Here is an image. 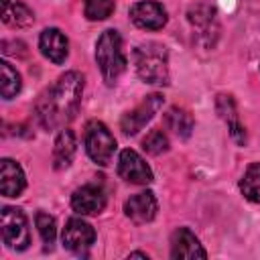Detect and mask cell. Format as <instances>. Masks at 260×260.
Returning a JSON list of instances; mask_svg holds the SVG:
<instances>
[{"label": "cell", "mask_w": 260, "mask_h": 260, "mask_svg": "<svg viewBox=\"0 0 260 260\" xmlns=\"http://www.w3.org/2000/svg\"><path fill=\"white\" fill-rule=\"evenodd\" d=\"M160 106H162V95H160V93H150V95H146L134 110H130V112H126V114L122 116V120H120L122 132H124L126 136L138 134V132L154 118V114L160 110Z\"/></svg>", "instance_id": "8992f818"}, {"label": "cell", "mask_w": 260, "mask_h": 260, "mask_svg": "<svg viewBox=\"0 0 260 260\" xmlns=\"http://www.w3.org/2000/svg\"><path fill=\"white\" fill-rule=\"evenodd\" d=\"M2 240L12 250H26L30 244V232L26 215L18 207H4L0 215Z\"/></svg>", "instance_id": "5b68a950"}, {"label": "cell", "mask_w": 260, "mask_h": 260, "mask_svg": "<svg viewBox=\"0 0 260 260\" xmlns=\"http://www.w3.org/2000/svg\"><path fill=\"white\" fill-rule=\"evenodd\" d=\"M39 47H41V53L57 65H61L69 53L67 37L59 28H45L39 37Z\"/></svg>", "instance_id": "5bb4252c"}, {"label": "cell", "mask_w": 260, "mask_h": 260, "mask_svg": "<svg viewBox=\"0 0 260 260\" xmlns=\"http://www.w3.org/2000/svg\"><path fill=\"white\" fill-rule=\"evenodd\" d=\"M165 124L167 128L177 134L179 138H189L191 136V130H193V118L187 110L183 108H169L167 114H165Z\"/></svg>", "instance_id": "d6986e66"}, {"label": "cell", "mask_w": 260, "mask_h": 260, "mask_svg": "<svg viewBox=\"0 0 260 260\" xmlns=\"http://www.w3.org/2000/svg\"><path fill=\"white\" fill-rule=\"evenodd\" d=\"M142 148L148 152V154H152V156H158V154H162V152H167L169 150V138H167V134L162 132V130H150L146 136H144V140H142Z\"/></svg>", "instance_id": "7402d4cb"}, {"label": "cell", "mask_w": 260, "mask_h": 260, "mask_svg": "<svg viewBox=\"0 0 260 260\" xmlns=\"http://www.w3.org/2000/svg\"><path fill=\"white\" fill-rule=\"evenodd\" d=\"M215 108H217V114H219V116L223 118V122L228 124L232 138H234L238 144L244 146V144H246V130H244V126L240 124L238 110H236V104H234L232 95H225V93L217 95V100H215Z\"/></svg>", "instance_id": "2e32d148"}, {"label": "cell", "mask_w": 260, "mask_h": 260, "mask_svg": "<svg viewBox=\"0 0 260 260\" xmlns=\"http://www.w3.org/2000/svg\"><path fill=\"white\" fill-rule=\"evenodd\" d=\"M83 95V75L77 71L63 73L57 83L39 100L37 118L45 130L59 128L75 118Z\"/></svg>", "instance_id": "6da1fadb"}, {"label": "cell", "mask_w": 260, "mask_h": 260, "mask_svg": "<svg viewBox=\"0 0 260 260\" xmlns=\"http://www.w3.org/2000/svg\"><path fill=\"white\" fill-rule=\"evenodd\" d=\"M85 150L89 154V158L100 165V167H108L112 162L114 150H116V138L112 136V132L108 130V126L104 122H89L85 126Z\"/></svg>", "instance_id": "277c9868"}, {"label": "cell", "mask_w": 260, "mask_h": 260, "mask_svg": "<svg viewBox=\"0 0 260 260\" xmlns=\"http://www.w3.org/2000/svg\"><path fill=\"white\" fill-rule=\"evenodd\" d=\"M26 187L24 173L12 158H2L0 162V191L4 197H18Z\"/></svg>", "instance_id": "9a60e30c"}, {"label": "cell", "mask_w": 260, "mask_h": 260, "mask_svg": "<svg viewBox=\"0 0 260 260\" xmlns=\"http://www.w3.org/2000/svg\"><path fill=\"white\" fill-rule=\"evenodd\" d=\"M130 18L138 28L144 30H158L167 24V10L152 0H142L136 2L130 8Z\"/></svg>", "instance_id": "30bf717a"}, {"label": "cell", "mask_w": 260, "mask_h": 260, "mask_svg": "<svg viewBox=\"0 0 260 260\" xmlns=\"http://www.w3.org/2000/svg\"><path fill=\"white\" fill-rule=\"evenodd\" d=\"M83 12L89 20H106L114 12V0H85Z\"/></svg>", "instance_id": "cb8c5ba5"}, {"label": "cell", "mask_w": 260, "mask_h": 260, "mask_svg": "<svg viewBox=\"0 0 260 260\" xmlns=\"http://www.w3.org/2000/svg\"><path fill=\"white\" fill-rule=\"evenodd\" d=\"M95 61H98L104 81L108 85L116 83V79L126 69V55H124L122 37L118 35V30L108 28L100 35V39L95 43Z\"/></svg>", "instance_id": "3957f363"}, {"label": "cell", "mask_w": 260, "mask_h": 260, "mask_svg": "<svg viewBox=\"0 0 260 260\" xmlns=\"http://www.w3.org/2000/svg\"><path fill=\"white\" fill-rule=\"evenodd\" d=\"M71 207L79 215H98L106 207V191L95 183L81 185L71 195Z\"/></svg>", "instance_id": "9c48e42d"}, {"label": "cell", "mask_w": 260, "mask_h": 260, "mask_svg": "<svg viewBox=\"0 0 260 260\" xmlns=\"http://www.w3.org/2000/svg\"><path fill=\"white\" fill-rule=\"evenodd\" d=\"M75 150H77V140H75V134L73 130L69 128H63L57 138H55V146H53V167L57 171L61 169H67L75 156Z\"/></svg>", "instance_id": "e0dca14e"}, {"label": "cell", "mask_w": 260, "mask_h": 260, "mask_svg": "<svg viewBox=\"0 0 260 260\" xmlns=\"http://www.w3.org/2000/svg\"><path fill=\"white\" fill-rule=\"evenodd\" d=\"M118 175L126 183H132V185H148L152 181L150 167L132 148H126V150L120 152V158H118Z\"/></svg>", "instance_id": "ba28073f"}, {"label": "cell", "mask_w": 260, "mask_h": 260, "mask_svg": "<svg viewBox=\"0 0 260 260\" xmlns=\"http://www.w3.org/2000/svg\"><path fill=\"white\" fill-rule=\"evenodd\" d=\"M95 242V230L81 217H71L63 228V246L75 254H85Z\"/></svg>", "instance_id": "52a82bcc"}, {"label": "cell", "mask_w": 260, "mask_h": 260, "mask_svg": "<svg viewBox=\"0 0 260 260\" xmlns=\"http://www.w3.org/2000/svg\"><path fill=\"white\" fill-rule=\"evenodd\" d=\"M171 256L173 258H205L207 252L195 238V234L187 228H177L171 236Z\"/></svg>", "instance_id": "7c38bea8"}, {"label": "cell", "mask_w": 260, "mask_h": 260, "mask_svg": "<svg viewBox=\"0 0 260 260\" xmlns=\"http://www.w3.org/2000/svg\"><path fill=\"white\" fill-rule=\"evenodd\" d=\"M0 73H2V85H0L2 98L4 100H12L20 91V85H22L20 75L16 73V69L8 61H2L0 63Z\"/></svg>", "instance_id": "44dd1931"}, {"label": "cell", "mask_w": 260, "mask_h": 260, "mask_svg": "<svg viewBox=\"0 0 260 260\" xmlns=\"http://www.w3.org/2000/svg\"><path fill=\"white\" fill-rule=\"evenodd\" d=\"M136 256H138V258H148L144 252H130V256H128V258H136Z\"/></svg>", "instance_id": "d4e9b609"}, {"label": "cell", "mask_w": 260, "mask_h": 260, "mask_svg": "<svg viewBox=\"0 0 260 260\" xmlns=\"http://www.w3.org/2000/svg\"><path fill=\"white\" fill-rule=\"evenodd\" d=\"M2 20L12 28H24L35 22V14L20 0H2Z\"/></svg>", "instance_id": "ac0fdd59"}, {"label": "cell", "mask_w": 260, "mask_h": 260, "mask_svg": "<svg viewBox=\"0 0 260 260\" xmlns=\"http://www.w3.org/2000/svg\"><path fill=\"white\" fill-rule=\"evenodd\" d=\"M187 16H189L191 26L197 30L199 41H205V43H211L213 45L211 35L215 37L217 30H219L217 28V18H215V8L205 6V4H197V6L189 8Z\"/></svg>", "instance_id": "4fadbf2b"}, {"label": "cell", "mask_w": 260, "mask_h": 260, "mask_svg": "<svg viewBox=\"0 0 260 260\" xmlns=\"http://www.w3.org/2000/svg\"><path fill=\"white\" fill-rule=\"evenodd\" d=\"M124 211H126V215L134 223H148V221H152L156 217V211H158V203H156L154 193L142 191V193L132 195L124 203Z\"/></svg>", "instance_id": "8fae6325"}, {"label": "cell", "mask_w": 260, "mask_h": 260, "mask_svg": "<svg viewBox=\"0 0 260 260\" xmlns=\"http://www.w3.org/2000/svg\"><path fill=\"white\" fill-rule=\"evenodd\" d=\"M240 191L248 201L260 203V162H254L246 169L240 181Z\"/></svg>", "instance_id": "ffe728a7"}, {"label": "cell", "mask_w": 260, "mask_h": 260, "mask_svg": "<svg viewBox=\"0 0 260 260\" xmlns=\"http://www.w3.org/2000/svg\"><path fill=\"white\" fill-rule=\"evenodd\" d=\"M136 75L144 83L167 85L169 83V51L160 43L138 45L132 53Z\"/></svg>", "instance_id": "7a4b0ae2"}, {"label": "cell", "mask_w": 260, "mask_h": 260, "mask_svg": "<svg viewBox=\"0 0 260 260\" xmlns=\"http://www.w3.org/2000/svg\"><path fill=\"white\" fill-rule=\"evenodd\" d=\"M35 223H37V230H39L43 242L51 248L53 242H55V238H57V223H55V217L49 215V213H45V211H39V213L35 215Z\"/></svg>", "instance_id": "603a6c76"}]
</instances>
